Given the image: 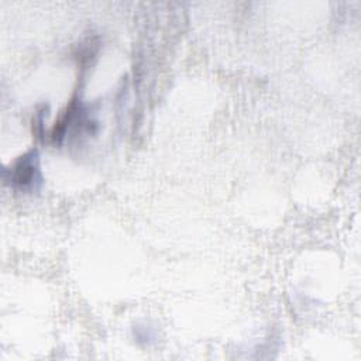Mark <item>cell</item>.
Wrapping results in <instances>:
<instances>
[{"label": "cell", "mask_w": 361, "mask_h": 361, "mask_svg": "<svg viewBox=\"0 0 361 361\" xmlns=\"http://www.w3.org/2000/svg\"><path fill=\"white\" fill-rule=\"evenodd\" d=\"M8 172L10 176L7 180H10L16 189L24 192L37 190L42 180L38 165V154L35 151H30L21 155L8 169Z\"/></svg>", "instance_id": "obj_1"}]
</instances>
